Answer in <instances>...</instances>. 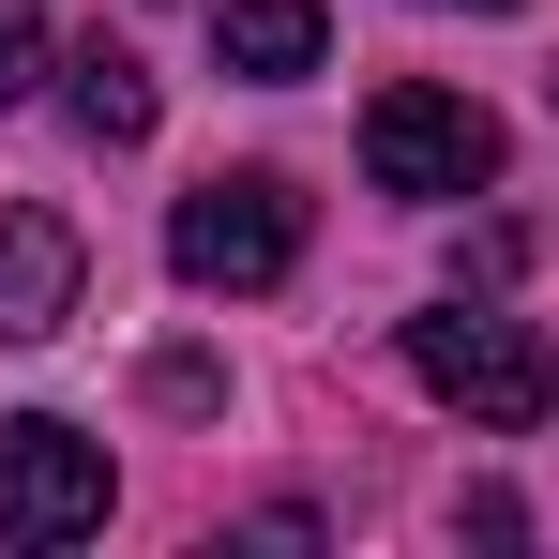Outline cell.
<instances>
[{
  "label": "cell",
  "mask_w": 559,
  "mask_h": 559,
  "mask_svg": "<svg viewBox=\"0 0 559 559\" xmlns=\"http://www.w3.org/2000/svg\"><path fill=\"white\" fill-rule=\"evenodd\" d=\"M287 258H302V197L273 167H212L167 212V273L182 287H287Z\"/></svg>",
  "instance_id": "2"
},
{
  "label": "cell",
  "mask_w": 559,
  "mask_h": 559,
  "mask_svg": "<svg viewBox=\"0 0 559 559\" xmlns=\"http://www.w3.org/2000/svg\"><path fill=\"white\" fill-rule=\"evenodd\" d=\"M76 287H92V242L61 227V212H0V348H31V333H61L76 318Z\"/></svg>",
  "instance_id": "5"
},
{
  "label": "cell",
  "mask_w": 559,
  "mask_h": 559,
  "mask_svg": "<svg viewBox=\"0 0 559 559\" xmlns=\"http://www.w3.org/2000/svg\"><path fill=\"white\" fill-rule=\"evenodd\" d=\"M364 182L439 212V197L499 182V121H484L468 92H424V76H408V92H378V106H364Z\"/></svg>",
  "instance_id": "4"
},
{
  "label": "cell",
  "mask_w": 559,
  "mask_h": 559,
  "mask_svg": "<svg viewBox=\"0 0 559 559\" xmlns=\"http://www.w3.org/2000/svg\"><path fill=\"white\" fill-rule=\"evenodd\" d=\"M318 46H333V15H318V0H212V61H227V76H258V92L318 76Z\"/></svg>",
  "instance_id": "6"
},
{
  "label": "cell",
  "mask_w": 559,
  "mask_h": 559,
  "mask_svg": "<svg viewBox=\"0 0 559 559\" xmlns=\"http://www.w3.org/2000/svg\"><path fill=\"white\" fill-rule=\"evenodd\" d=\"M106 499H121V468H106V439H76L61 408H15L0 424V545H92Z\"/></svg>",
  "instance_id": "3"
},
{
  "label": "cell",
  "mask_w": 559,
  "mask_h": 559,
  "mask_svg": "<svg viewBox=\"0 0 559 559\" xmlns=\"http://www.w3.org/2000/svg\"><path fill=\"white\" fill-rule=\"evenodd\" d=\"M46 76V0H0V106Z\"/></svg>",
  "instance_id": "8"
},
{
  "label": "cell",
  "mask_w": 559,
  "mask_h": 559,
  "mask_svg": "<svg viewBox=\"0 0 559 559\" xmlns=\"http://www.w3.org/2000/svg\"><path fill=\"white\" fill-rule=\"evenodd\" d=\"M468 15H514V0H468Z\"/></svg>",
  "instance_id": "9"
},
{
  "label": "cell",
  "mask_w": 559,
  "mask_h": 559,
  "mask_svg": "<svg viewBox=\"0 0 559 559\" xmlns=\"http://www.w3.org/2000/svg\"><path fill=\"white\" fill-rule=\"evenodd\" d=\"M408 378H424L439 408H468L484 439H530L559 408V348L530 318H484V302H424V318H408Z\"/></svg>",
  "instance_id": "1"
},
{
  "label": "cell",
  "mask_w": 559,
  "mask_h": 559,
  "mask_svg": "<svg viewBox=\"0 0 559 559\" xmlns=\"http://www.w3.org/2000/svg\"><path fill=\"white\" fill-rule=\"evenodd\" d=\"M61 76H76V136H92V152H136V136H152V61H136V46L92 31Z\"/></svg>",
  "instance_id": "7"
}]
</instances>
